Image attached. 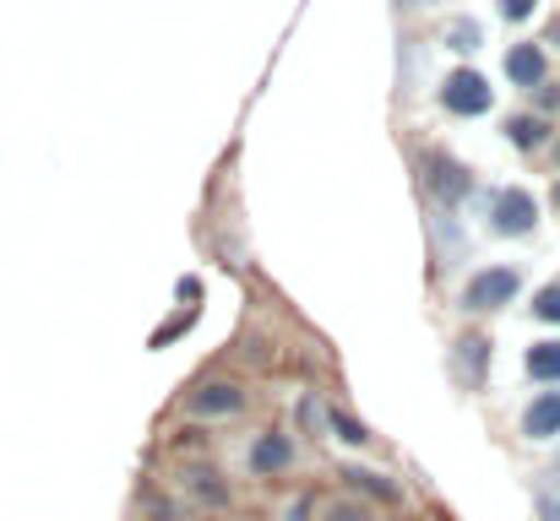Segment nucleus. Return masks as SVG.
<instances>
[{"label": "nucleus", "mask_w": 560, "mask_h": 521, "mask_svg": "<svg viewBox=\"0 0 560 521\" xmlns=\"http://www.w3.org/2000/svg\"><path fill=\"white\" fill-rule=\"evenodd\" d=\"M517 288H523V272H517V267H485V272H474V277L463 283V310L490 316V310L512 305Z\"/></svg>", "instance_id": "nucleus-1"}, {"label": "nucleus", "mask_w": 560, "mask_h": 521, "mask_svg": "<svg viewBox=\"0 0 560 521\" xmlns=\"http://www.w3.org/2000/svg\"><path fill=\"white\" fill-rule=\"evenodd\" d=\"M490 228L501 234V239H523V234H534L539 228V201L528 196V190H501L495 196V206H490Z\"/></svg>", "instance_id": "nucleus-2"}, {"label": "nucleus", "mask_w": 560, "mask_h": 521, "mask_svg": "<svg viewBox=\"0 0 560 521\" xmlns=\"http://www.w3.org/2000/svg\"><path fill=\"white\" fill-rule=\"evenodd\" d=\"M441 104H446L452 115H485V109L495 104V93H490V82H485L479 71H452V76L441 82Z\"/></svg>", "instance_id": "nucleus-3"}, {"label": "nucleus", "mask_w": 560, "mask_h": 521, "mask_svg": "<svg viewBox=\"0 0 560 521\" xmlns=\"http://www.w3.org/2000/svg\"><path fill=\"white\" fill-rule=\"evenodd\" d=\"M424 185H430L441 201H463V196L474 190V174H463L446 153H430V158H424Z\"/></svg>", "instance_id": "nucleus-4"}, {"label": "nucleus", "mask_w": 560, "mask_h": 521, "mask_svg": "<svg viewBox=\"0 0 560 521\" xmlns=\"http://www.w3.org/2000/svg\"><path fill=\"white\" fill-rule=\"evenodd\" d=\"M506 76H512V87H545V49L539 44H512L506 49Z\"/></svg>", "instance_id": "nucleus-5"}, {"label": "nucleus", "mask_w": 560, "mask_h": 521, "mask_svg": "<svg viewBox=\"0 0 560 521\" xmlns=\"http://www.w3.org/2000/svg\"><path fill=\"white\" fill-rule=\"evenodd\" d=\"M523 435H528V440H556L560 435V391H545V396L523 413Z\"/></svg>", "instance_id": "nucleus-6"}, {"label": "nucleus", "mask_w": 560, "mask_h": 521, "mask_svg": "<svg viewBox=\"0 0 560 521\" xmlns=\"http://www.w3.org/2000/svg\"><path fill=\"white\" fill-rule=\"evenodd\" d=\"M294 462V440L289 435H261L256 446H250V467L256 473H283Z\"/></svg>", "instance_id": "nucleus-7"}, {"label": "nucleus", "mask_w": 560, "mask_h": 521, "mask_svg": "<svg viewBox=\"0 0 560 521\" xmlns=\"http://www.w3.org/2000/svg\"><path fill=\"white\" fill-rule=\"evenodd\" d=\"M190 407H196V413H240V407H245V391L229 386V380H218V386L190 391Z\"/></svg>", "instance_id": "nucleus-8"}, {"label": "nucleus", "mask_w": 560, "mask_h": 521, "mask_svg": "<svg viewBox=\"0 0 560 521\" xmlns=\"http://www.w3.org/2000/svg\"><path fill=\"white\" fill-rule=\"evenodd\" d=\"M545 137H550V120H545V115H517V120H506V142L523 147V153L545 147Z\"/></svg>", "instance_id": "nucleus-9"}, {"label": "nucleus", "mask_w": 560, "mask_h": 521, "mask_svg": "<svg viewBox=\"0 0 560 521\" xmlns=\"http://www.w3.org/2000/svg\"><path fill=\"white\" fill-rule=\"evenodd\" d=\"M528 375H534V380H556L560 386V338L556 343H534L528 347Z\"/></svg>", "instance_id": "nucleus-10"}, {"label": "nucleus", "mask_w": 560, "mask_h": 521, "mask_svg": "<svg viewBox=\"0 0 560 521\" xmlns=\"http://www.w3.org/2000/svg\"><path fill=\"white\" fill-rule=\"evenodd\" d=\"M332 429H338V435H343L349 446H365V440H371V429H365L360 418H349L343 407H332Z\"/></svg>", "instance_id": "nucleus-11"}, {"label": "nucleus", "mask_w": 560, "mask_h": 521, "mask_svg": "<svg viewBox=\"0 0 560 521\" xmlns=\"http://www.w3.org/2000/svg\"><path fill=\"white\" fill-rule=\"evenodd\" d=\"M534 316L560 327V283H550V288H539V294H534Z\"/></svg>", "instance_id": "nucleus-12"}, {"label": "nucleus", "mask_w": 560, "mask_h": 521, "mask_svg": "<svg viewBox=\"0 0 560 521\" xmlns=\"http://www.w3.org/2000/svg\"><path fill=\"white\" fill-rule=\"evenodd\" d=\"M322 521H371V506H360V500H332Z\"/></svg>", "instance_id": "nucleus-13"}, {"label": "nucleus", "mask_w": 560, "mask_h": 521, "mask_svg": "<svg viewBox=\"0 0 560 521\" xmlns=\"http://www.w3.org/2000/svg\"><path fill=\"white\" fill-rule=\"evenodd\" d=\"M452 49H479L485 44V33H479V22H452Z\"/></svg>", "instance_id": "nucleus-14"}, {"label": "nucleus", "mask_w": 560, "mask_h": 521, "mask_svg": "<svg viewBox=\"0 0 560 521\" xmlns=\"http://www.w3.org/2000/svg\"><path fill=\"white\" fill-rule=\"evenodd\" d=\"M343 478L365 484V489H371V495H381V500H397V484H386V478H375V473H343Z\"/></svg>", "instance_id": "nucleus-15"}, {"label": "nucleus", "mask_w": 560, "mask_h": 521, "mask_svg": "<svg viewBox=\"0 0 560 521\" xmlns=\"http://www.w3.org/2000/svg\"><path fill=\"white\" fill-rule=\"evenodd\" d=\"M534 5H539V0H501V16H506V22H523V16H534Z\"/></svg>", "instance_id": "nucleus-16"}, {"label": "nucleus", "mask_w": 560, "mask_h": 521, "mask_svg": "<svg viewBox=\"0 0 560 521\" xmlns=\"http://www.w3.org/2000/svg\"><path fill=\"white\" fill-rule=\"evenodd\" d=\"M545 517H550V521H560V495H556V500H545Z\"/></svg>", "instance_id": "nucleus-17"}, {"label": "nucleus", "mask_w": 560, "mask_h": 521, "mask_svg": "<svg viewBox=\"0 0 560 521\" xmlns=\"http://www.w3.org/2000/svg\"><path fill=\"white\" fill-rule=\"evenodd\" d=\"M556 206H560V185H556Z\"/></svg>", "instance_id": "nucleus-18"}, {"label": "nucleus", "mask_w": 560, "mask_h": 521, "mask_svg": "<svg viewBox=\"0 0 560 521\" xmlns=\"http://www.w3.org/2000/svg\"><path fill=\"white\" fill-rule=\"evenodd\" d=\"M556 158H560V147H556Z\"/></svg>", "instance_id": "nucleus-19"}]
</instances>
